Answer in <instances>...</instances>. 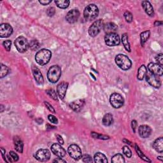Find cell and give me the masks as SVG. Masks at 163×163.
I'll return each mask as SVG.
<instances>
[{"label":"cell","mask_w":163,"mask_h":163,"mask_svg":"<svg viewBox=\"0 0 163 163\" xmlns=\"http://www.w3.org/2000/svg\"><path fill=\"white\" fill-rule=\"evenodd\" d=\"M122 150H123V152H124L126 157L130 158L132 156L131 150H130V148L128 146H124L122 148Z\"/></svg>","instance_id":"obj_37"},{"label":"cell","mask_w":163,"mask_h":163,"mask_svg":"<svg viewBox=\"0 0 163 163\" xmlns=\"http://www.w3.org/2000/svg\"><path fill=\"white\" fill-rule=\"evenodd\" d=\"M50 152L48 149H40L35 154V158L40 162H46L50 158Z\"/></svg>","instance_id":"obj_11"},{"label":"cell","mask_w":163,"mask_h":163,"mask_svg":"<svg viewBox=\"0 0 163 163\" xmlns=\"http://www.w3.org/2000/svg\"><path fill=\"white\" fill-rule=\"evenodd\" d=\"M52 53L48 49H42L38 51L35 56V60L37 63L41 66L47 64L51 58Z\"/></svg>","instance_id":"obj_1"},{"label":"cell","mask_w":163,"mask_h":163,"mask_svg":"<svg viewBox=\"0 0 163 163\" xmlns=\"http://www.w3.org/2000/svg\"><path fill=\"white\" fill-rule=\"evenodd\" d=\"M48 119L50 122L53 123V124H57V123H58L57 119L55 117V116H54L53 115H48Z\"/></svg>","instance_id":"obj_42"},{"label":"cell","mask_w":163,"mask_h":163,"mask_svg":"<svg viewBox=\"0 0 163 163\" xmlns=\"http://www.w3.org/2000/svg\"><path fill=\"white\" fill-rule=\"evenodd\" d=\"M53 162H66V161L63 160V159H61L60 158H58L57 159H55V160H54Z\"/></svg>","instance_id":"obj_50"},{"label":"cell","mask_w":163,"mask_h":163,"mask_svg":"<svg viewBox=\"0 0 163 163\" xmlns=\"http://www.w3.org/2000/svg\"><path fill=\"white\" fill-rule=\"evenodd\" d=\"M51 2L52 0H41V1H39V3L42 5H47Z\"/></svg>","instance_id":"obj_46"},{"label":"cell","mask_w":163,"mask_h":163,"mask_svg":"<svg viewBox=\"0 0 163 163\" xmlns=\"http://www.w3.org/2000/svg\"><path fill=\"white\" fill-rule=\"evenodd\" d=\"M55 3L57 6L59 8L65 9L68 7L70 5V1L68 0H61V1H55Z\"/></svg>","instance_id":"obj_30"},{"label":"cell","mask_w":163,"mask_h":163,"mask_svg":"<svg viewBox=\"0 0 163 163\" xmlns=\"http://www.w3.org/2000/svg\"><path fill=\"white\" fill-rule=\"evenodd\" d=\"M142 5L143 8L145 10V12L147 13V14H148V15L150 17L154 16V8L149 1H143L142 3Z\"/></svg>","instance_id":"obj_20"},{"label":"cell","mask_w":163,"mask_h":163,"mask_svg":"<svg viewBox=\"0 0 163 163\" xmlns=\"http://www.w3.org/2000/svg\"><path fill=\"white\" fill-rule=\"evenodd\" d=\"M3 45L4 46V48L6 51L9 52L11 49V45H12V42L10 40H6L5 42H3Z\"/></svg>","instance_id":"obj_39"},{"label":"cell","mask_w":163,"mask_h":163,"mask_svg":"<svg viewBox=\"0 0 163 163\" xmlns=\"http://www.w3.org/2000/svg\"><path fill=\"white\" fill-rule=\"evenodd\" d=\"M122 43L123 45H124L125 49L128 51L129 52H131V47H130V44L129 42V39H128V35L127 33L123 34L122 36Z\"/></svg>","instance_id":"obj_25"},{"label":"cell","mask_w":163,"mask_h":163,"mask_svg":"<svg viewBox=\"0 0 163 163\" xmlns=\"http://www.w3.org/2000/svg\"><path fill=\"white\" fill-rule=\"evenodd\" d=\"M145 78L147 82L150 85L155 88H159L161 85V82L160 79L158 78L157 75H155L150 73V71L147 72V73L145 75Z\"/></svg>","instance_id":"obj_10"},{"label":"cell","mask_w":163,"mask_h":163,"mask_svg":"<svg viewBox=\"0 0 163 163\" xmlns=\"http://www.w3.org/2000/svg\"><path fill=\"white\" fill-rule=\"evenodd\" d=\"M155 60H156L157 62L158 63V64L162 65L163 64V55L162 54H159L155 57Z\"/></svg>","instance_id":"obj_43"},{"label":"cell","mask_w":163,"mask_h":163,"mask_svg":"<svg viewBox=\"0 0 163 163\" xmlns=\"http://www.w3.org/2000/svg\"><path fill=\"white\" fill-rule=\"evenodd\" d=\"M103 124L106 126H110L113 123V116L111 114H107L104 115L102 120Z\"/></svg>","instance_id":"obj_26"},{"label":"cell","mask_w":163,"mask_h":163,"mask_svg":"<svg viewBox=\"0 0 163 163\" xmlns=\"http://www.w3.org/2000/svg\"><path fill=\"white\" fill-rule=\"evenodd\" d=\"M51 151L52 152L59 157H63L66 155V150L64 149V148L61 147L59 144L54 143L51 146Z\"/></svg>","instance_id":"obj_15"},{"label":"cell","mask_w":163,"mask_h":163,"mask_svg":"<svg viewBox=\"0 0 163 163\" xmlns=\"http://www.w3.org/2000/svg\"><path fill=\"white\" fill-rule=\"evenodd\" d=\"M104 42L108 46L114 47L120 44L121 40L118 34L115 32H110L107 33L104 37Z\"/></svg>","instance_id":"obj_6"},{"label":"cell","mask_w":163,"mask_h":163,"mask_svg":"<svg viewBox=\"0 0 163 163\" xmlns=\"http://www.w3.org/2000/svg\"><path fill=\"white\" fill-rule=\"evenodd\" d=\"M13 141H14V145H15L16 150L17 152H19V153H23V148H24V144L23 141H22L20 138L18 136L14 137Z\"/></svg>","instance_id":"obj_21"},{"label":"cell","mask_w":163,"mask_h":163,"mask_svg":"<svg viewBox=\"0 0 163 163\" xmlns=\"http://www.w3.org/2000/svg\"><path fill=\"white\" fill-rule=\"evenodd\" d=\"M99 14V9L95 4H90L85 7L84 11V17L86 20L95 19Z\"/></svg>","instance_id":"obj_2"},{"label":"cell","mask_w":163,"mask_h":163,"mask_svg":"<svg viewBox=\"0 0 163 163\" xmlns=\"http://www.w3.org/2000/svg\"><path fill=\"white\" fill-rule=\"evenodd\" d=\"M56 13V10L54 7H50L47 10V14L49 17H52Z\"/></svg>","instance_id":"obj_41"},{"label":"cell","mask_w":163,"mask_h":163,"mask_svg":"<svg viewBox=\"0 0 163 163\" xmlns=\"http://www.w3.org/2000/svg\"><path fill=\"white\" fill-rule=\"evenodd\" d=\"M47 126L49 127V128H47V129H55V127L52 126H50L49 124H47Z\"/></svg>","instance_id":"obj_51"},{"label":"cell","mask_w":163,"mask_h":163,"mask_svg":"<svg viewBox=\"0 0 163 163\" xmlns=\"http://www.w3.org/2000/svg\"><path fill=\"white\" fill-rule=\"evenodd\" d=\"M138 133L141 137L143 138H147L151 135L152 129L148 126L142 125L138 129Z\"/></svg>","instance_id":"obj_18"},{"label":"cell","mask_w":163,"mask_h":163,"mask_svg":"<svg viewBox=\"0 0 163 163\" xmlns=\"http://www.w3.org/2000/svg\"><path fill=\"white\" fill-rule=\"evenodd\" d=\"M32 74H33L35 80L39 84H42L43 83V77L40 70L37 67L33 66L32 68Z\"/></svg>","instance_id":"obj_19"},{"label":"cell","mask_w":163,"mask_h":163,"mask_svg":"<svg viewBox=\"0 0 163 163\" xmlns=\"http://www.w3.org/2000/svg\"><path fill=\"white\" fill-rule=\"evenodd\" d=\"M9 73V68L5 65L1 64V73H0V77L3 78L5 76L8 74Z\"/></svg>","instance_id":"obj_33"},{"label":"cell","mask_w":163,"mask_h":163,"mask_svg":"<svg viewBox=\"0 0 163 163\" xmlns=\"http://www.w3.org/2000/svg\"><path fill=\"white\" fill-rule=\"evenodd\" d=\"M14 45L18 51L20 53L27 51L28 48L30 47V43H29L28 40L24 37H18L14 42Z\"/></svg>","instance_id":"obj_5"},{"label":"cell","mask_w":163,"mask_h":163,"mask_svg":"<svg viewBox=\"0 0 163 163\" xmlns=\"http://www.w3.org/2000/svg\"><path fill=\"white\" fill-rule=\"evenodd\" d=\"M85 104L84 99H77L73 101L70 104V107L72 110L76 112H79L82 110Z\"/></svg>","instance_id":"obj_17"},{"label":"cell","mask_w":163,"mask_h":163,"mask_svg":"<svg viewBox=\"0 0 163 163\" xmlns=\"http://www.w3.org/2000/svg\"><path fill=\"white\" fill-rule=\"evenodd\" d=\"M1 153H2V156H3V159H4V160L6 161V162H8V161L6 160V158H5V150L4 149V148H1Z\"/></svg>","instance_id":"obj_48"},{"label":"cell","mask_w":163,"mask_h":163,"mask_svg":"<svg viewBox=\"0 0 163 163\" xmlns=\"http://www.w3.org/2000/svg\"><path fill=\"white\" fill-rule=\"evenodd\" d=\"M94 159H95V162H97V163H101V162L107 163L108 162L107 158L105 156V155H104L103 154L101 153V152H97L95 155Z\"/></svg>","instance_id":"obj_24"},{"label":"cell","mask_w":163,"mask_h":163,"mask_svg":"<svg viewBox=\"0 0 163 163\" xmlns=\"http://www.w3.org/2000/svg\"><path fill=\"white\" fill-rule=\"evenodd\" d=\"M44 104H45L46 107L47 108V109H48L49 111H50L51 112H52V113H56V111H55V110H54V107H53L50 103H49L48 102H47V101H44Z\"/></svg>","instance_id":"obj_44"},{"label":"cell","mask_w":163,"mask_h":163,"mask_svg":"<svg viewBox=\"0 0 163 163\" xmlns=\"http://www.w3.org/2000/svg\"><path fill=\"white\" fill-rule=\"evenodd\" d=\"M90 75H91V76H92V77H93L94 78H95V80H96V78L95 77V76H94V75H92V73H90Z\"/></svg>","instance_id":"obj_54"},{"label":"cell","mask_w":163,"mask_h":163,"mask_svg":"<svg viewBox=\"0 0 163 163\" xmlns=\"http://www.w3.org/2000/svg\"><path fill=\"white\" fill-rule=\"evenodd\" d=\"M13 28L9 24L3 23L0 26V37L1 38H7L12 34Z\"/></svg>","instance_id":"obj_12"},{"label":"cell","mask_w":163,"mask_h":163,"mask_svg":"<svg viewBox=\"0 0 163 163\" xmlns=\"http://www.w3.org/2000/svg\"><path fill=\"white\" fill-rule=\"evenodd\" d=\"M135 150H136V152H137V154H138V155H139V157L142 159H143V161H147V162H151V161L149 159H148L145 155H144V154L142 152V151H141V150L140 149V148L138 147V146L137 145H135Z\"/></svg>","instance_id":"obj_31"},{"label":"cell","mask_w":163,"mask_h":163,"mask_svg":"<svg viewBox=\"0 0 163 163\" xmlns=\"http://www.w3.org/2000/svg\"><path fill=\"white\" fill-rule=\"evenodd\" d=\"M162 24V21H159V20H156L155 21L154 23V26H160Z\"/></svg>","instance_id":"obj_49"},{"label":"cell","mask_w":163,"mask_h":163,"mask_svg":"<svg viewBox=\"0 0 163 163\" xmlns=\"http://www.w3.org/2000/svg\"><path fill=\"white\" fill-rule=\"evenodd\" d=\"M68 152L70 155V156L74 159L75 160H79L80 159L82 158V156L80 148L76 144H72L70 145V147H68Z\"/></svg>","instance_id":"obj_9"},{"label":"cell","mask_w":163,"mask_h":163,"mask_svg":"<svg viewBox=\"0 0 163 163\" xmlns=\"http://www.w3.org/2000/svg\"><path fill=\"white\" fill-rule=\"evenodd\" d=\"M150 35V31H145L142 32L140 34V42H141V45L142 46H143L145 42L147 41V40L149 38Z\"/></svg>","instance_id":"obj_28"},{"label":"cell","mask_w":163,"mask_h":163,"mask_svg":"<svg viewBox=\"0 0 163 163\" xmlns=\"http://www.w3.org/2000/svg\"><path fill=\"white\" fill-rule=\"evenodd\" d=\"M147 68L145 65H142L139 69L138 71V74H137V78L139 80H142L143 78L145 76L147 73Z\"/></svg>","instance_id":"obj_27"},{"label":"cell","mask_w":163,"mask_h":163,"mask_svg":"<svg viewBox=\"0 0 163 163\" xmlns=\"http://www.w3.org/2000/svg\"><path fill=\"white\" fill-rule=\"evenodd\" d=\"M131 127H132V129L133 130L134 133L136 132V129L137 128V122L135 120H133L131 122Z\"/></svg>","instance_id":"obj_45"},{"label":"cell","mask_w":163,"mask_h":163,"mask_svg":"<svg viewBox=\"0 0 163 163\" xmlns=\"http://www.w3.org/2000/svg\"><path fill=\"white\" fill-rule=\"evenodd\" d=\"M123 141H124V142H126V143H128L129 145H131V142H129V141H128V140H123Z\"/></svg>","instance_id":"obj_52"},{"label":"cell","mask_w":163,"mask_h":163,"mask_svg":"<svg viewBox=\"0 0 163 163\" xmlns=\"http://www.w3.org/2000/svg\"><path fill=\"white\" fill-rule=\"evenodd\" d=\"M115 63L117 66L123 70H128L132 66L131 60L124 54H119L115 57Z\"/></svg>","instance_id":"obj_3"},{"label":"cell","mask_w":163,"mask_h":163,"mask_svg":"<svg viewBox=\"0 0 163 163\" xmlns=\"http://www.w3.org/2000/svg\"><path fill=\"white\" fill-rule=\"evenodd\" d=\"M124 16L125 17L126 20L128 22V23H131V22L133 21V14L131 12H128V11H126V12L124 14Z\"/></svg>","instance_id":"obj_36"},{"label":"cell","mask_w":163,"mask_h":163,"mask_svg":"<svg viewBox=\"0 0 163 163\" xmlns=\"http://www.w3.org/2000/svg\"><path fill=\"white\" fill-rule=\"evenodd\" d=\"M91 135L92 137L95 138H98L101 140H108L109 139V136H106V135H99V134H97L95 132H92L91 133Z\"/></svg>","instance_id":"obj_38"},{"label":"cell","mask_w":163,"mask_h":163,"mask_svg":"<svg viewBox=\"0 0 163 163\" xmlns=\"http://www.w3.org/2000/svg\"><path fill=\"white\" fill-rule=\"evenodd\" d=\"M117 30V26L113 23H108L103 26V30L107 33L114 32Z\"/></svg>","instance_id":"obj_23"},{"label":"cell","mask_w":163,"mask_h":163,"mask_svg":"<svg viewBox=\"0 0 163 163\" xmlns=\"http://www.w3.org/2000/svg\"><path fill=\"white\" fill-rule=\"evenodd\" d=\"M46 92H47V95L50 97H52L54 100H57V92L54 89H48V90H47Z\"/></svg>","instance_id":"obj_35"},{"label":"cell","mask_w":163,"mask_h":163,"mask_svg":"<svg viewBox=\"0 0 163 163\" xmlns=\"http://www.w3.org/2000/svg\"><path fill=\"white\" fill-rule=\"evenodd\" d=\"M110 103L114 108H119L123 106L124 103V99L120 94L115 92L110 96Z\"/></svg>","instance_id":"obj_8"},{"label":"cell","mask_w":163,"mask_h":163,"mask_svg":"<svg viewBox=\"0 0 163 163\" xmlns=\"http://www.w3.org/2000/svg\"><path fill=\"white\" fill-rule=\"evenodd\" d=\"M61 75V69L57 65H54L51 66L48 71L47 78L50 82L56 83L59 80Z\"/></svg>","instance_id":"obj_4"},{"label":"cell","mask_w":163,"mask_h":163,"mask_svg":"<svg viewBox=\"0 0 163 163\" xmlns=\"http://www.w3.org/2000/svg\"><path fill=\"white\" fill-rule=\"evenodd\" d=\"M104 23L103 20L99 19L95 21L89 28V34L92 37H95L98 35L101 30L103 28Z\"/></svg>","instance_id":"obj_7"},{"label":"cell","mask_w":163,"mask_h":163,"mask_svg":"<svg viewBox=\"0 0 163 163\" xmlns=\"http://www.w3.org/2000/svg\"><path fill=\"white\" fill-rule=\"evenodd\" d=\"M157 158H158V159H159V160H160L161 161H163L162 157H161V156H159V157H157Z\"/></svg>","instance_id":"obj_53"},{"label":"cell","mask_w":163,"mask_h":163,"mask_svg":"<svg viewBox=\"0 0 163 163\" xmlns=\"http://www.w3.org/2000/svg\"><path fill=\"white\" fill-rule=\"evenodd\" d=\"M56 138H57L58 142H59L60 144H61V145L64 144V140L62 138V136L59 135H56Z\"/></svg>","instance_id":"obj_47"},{"label":"cell","mask_w":163,"mask_h":163,"mask_svg":"<svg viewBox=\"0 0 163 163\" xmlns=\"http://www.w3.org/2000/svg\"><path fill=\"white\" fill-rule=\"evenodd\" d=\"M153 147L154 149L159 153H162L163 152V138L162 137L156 139L153 143Z\"/></svg>","instance_id":"obj_22"},{"label":"cell","mask_w":163,"mask_h":163,"mask_svg":"<svg viewBox=\"0 0 163 163\" xmlns=\"http://www.w3.org/2000/svg\"><path fill=\"white\" fill-rule=\"evenodd\" d=\"M40 47V43L37 40H32L30 43V48L32 50H37Z\"/></svg>","instance_id":"obj_34"},{"label":"cell","mask_w":163,"mask_h":163,"mask_svg":"<svg viewBox=\"0 0 163 163\" xmlns=\"http://www.w3.org/2000/svg\"><path fill=\"white\" fill-rule=\"evenodd\" d=\"M111 162L113 163H124L125 162V159L123 155L121 154H117L114 155L111 158Z\"/></svg>","instance_id":"obj_29"},{"label":"cell","mask_w":163,"mask_h":163,"mask_svg":"<svg viewBox=\"0 0 163 163\" xmlns=\"http://www.w3.org/2000/svg\"><path fill=\"white\" fill-rule=\"evenodd\" d=\"M148 69L150 73L157 76H162L163 73L162 65L158 63H150L148 65Z\"/></svg>","instance_id":"obj_13"},{"label":"cell","mask_w":163,"mask_h":163,"mask_svg":"<svg viewBox=\"0 0 163 163\" xmlns=\"http://www.w3.org/2000/svg\"><path fill=\"white\" fill-rule=\"evenodd\" d=\"M8 158L9 159V162H17L19 160V156L13 151L9 152Z\"/></svg>","instance_id":"obj_32"},{"label":"cell","mask_w":163,"mask_h":163,"mask_svg":"<svg viewBox=\"0 0 163 163\" xmlns=\"http://www.w3.org/2000/svg\"><path fill=\"white\" fill-rule=\"evenodd\" d=\"M80 17V12L77 9H73L68 12L66 14V19L70 24L76 23Z\"/></svg>","instance_id":"obj_14"},{"label":"cell","mask_w":163,"mask_h":163,"mask_svg":"<svg viewBox=\"0 0 163 163\" xmlns=\"http://www.w3.org/2000/svg\"><path fill=\"white\" fill-rule=\"evenodd\" d=\"M82 160L84 162H92V157L88 154H84L82 156Z\"/></svg>","instance_id":"obj_40"},{"label":"cell","mask_w":163,"mask_h":163,"mask_svg":"<svg viewBox=\"0 0 163 163\" xmlns=\"http://www.w3.org/2000/svg\"><path fill=\"white\" fill-rule=\"evenodd\" d=\"M68 87V84L67 82H62L60 84H58L57 87V95L60 97V99H63L66 95V93L67 91V89Z\"/></svg>","instance_id":"obj_16"}]
</instances>
